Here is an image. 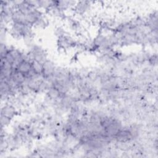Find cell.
I'll use <instances>...</instances> for the list:
<instances>
[{"label": "cell", "mask_w": 158, "mask_h": 158, "mask_svg": "<svg viewBox=\"0 0 158 158\" xmlns=\"http://www.w3.org/2000/svg\"><path fill=\"white\" fill-rule=\"evenodd\" d=\"M12 22L19 24L29 25L27 22L26 15L17 9H15L12 14Z\"/></svg>", "instance_id": "cell-6"}, {"label": "cell", "mask_w": 158, "mask_h": 158, "mask_svg": "<svg viewBox=\"0 0 158 158\" xmlns=\"http://www.w3.org/2000/svg\"><path fill=\"white\" fill-rule=\"evenodd\" d=\"M31 66H32V69L33 72L37 75L42 77L41 75L43 72V64L35 60H32Z\"/></svg>", "instance_id": "cell-8"}, {"label": "cell", "mask_w": 158, "mask_h": 158, "mask_svg": "<svg viewBox=\"0 0 158 158\" xmlns=\"http://www.w3.org/2000/svg\"><path fill=\"white\" fill-rule=\"evenodd\" d=\"M77 41L68 33L57 38V45L60 50H67L77 46Z\"/></svg>", "instance_id": "cell-2"}, {"label": "cell", "mask_w": 158, "mask_h": 158, "mask_svg": "<svg viewBox=\"0 0 158 158\" xmlns=\"http://www.w3.org/2000/svg\"><path fill=\"white\" fill-rule=\"evenodd\" d=\"M49 25V20L47 17L44 14L41 16L33 25V28L35 29H44L46 28Z\"/></svg>", "instance_id": "cell-7"}, {"label": "cell", "mask_w": 158, "mask_h": 158, "mask_svg": "<svg viewBox=\"0 0 158 158\" xmlns=\"http://www.w3.org/2000/svg\"><path fill=\"white\" fill-rule=\"evenodd\" d=\"M17 114L18 111L13 104L6 102L2 105L1 109V115L13 120Z\"/></svg>", "instance_id": "cell-5"}, {"label": "cell", "mask_w": 158, "mask_h": 158, "mask_svg": "<svg viewBox=\"0 0 158 158\" xmlns=\"http://www.w3.org/2000/svg\"><path fill=\"white\" fill-rule=\"evenodd\" d=\"M56 68L57 67L54 62L48 59L44 63H43L42 77L46 80H51L54 75Z\"/></svg>", "instance_id": "cell-4"}, {"label": "cell", "mask_w": 158, "mask_h": 158, "mask_svg": "<svg viewBox=\"0 0 158 158\" xmlns=\"http://www.w3.org/2000/svg\"><path fill=\"white\" fill-rule=\"evenodd\" d=\"M27 54L31 61L35 60L41 64L48 59L46 51L41 46L36 43L28 49Z\"/></svg>", "instance_id": "cell-1"}, {"label": "cell", "mask_w": 158, "mask_h": 158, "mask_svg": "<svg viewBox=\"0 0 158 158\" xmlns=\"http://www.w3.org/2000/svg\"><path fill=\"white\" fill-rule=\"evenodd\" d=\"M73 9L76 15L85 16L92 12L93 4L90 1H79L75 3Z\"/></svg>", "instance_id": "cell-3"}, {"label": "cell", "mask_w": 158, "mask_h": 158, "mask_svg": "<svg viewBox=\"0 0 158 158\" xmlns=\"http://www.w3.org/2000/svg\"><path fill=\"white\" fill-rule=\"evenodd\" d=\"M12 119L1 115V128H5L10 125Z\"/></svg>", "instance_id": "cell-9"}]
</instances>
